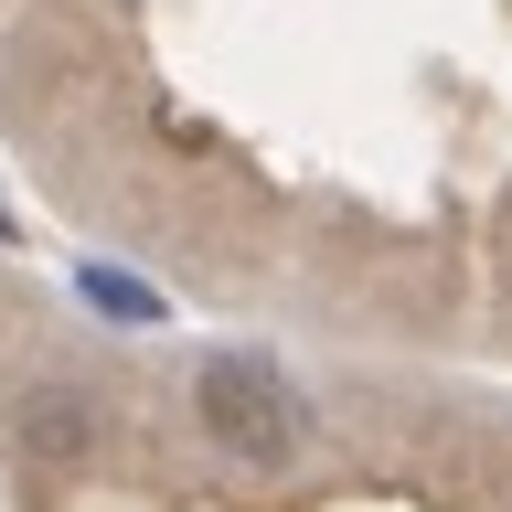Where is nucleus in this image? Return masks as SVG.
Returning a JSON list of instances; mask_svg holds the SVG:
<instances>
[{"label": "nucleus", "instance_id": "1", "mask_svg": "<svg viewBox=\"0 0 512 512\" xmlns=\"http://www.w3.org/2000/svg\"><path fill=\"white\" fill-rule=\"evenodd\" d=\"M192 406H203L214 448H235V459H256V470L299 459V438H310V406H299L288 374H278V363H256V352H214L203 384H192Z\"/></svg>", "mask_w": 512, "mask_h": 512}, {"label": "nucleus", "instance_id": "2", "mask_svg": "<svg viewBox=\"0 0 512 512\" xmlns=\"http://www.w3.org/2000/svg\"><path fill=\"white\" fill-rule=\"evenodd\" d=\"M22 448H43V459H75V448H86V406H75V395H32Z\"/></svg>", "mask_w": 512, "mask_h": 512}, {"label": "nucleus", "instance_id": "3", "mask_svg": "<svg viewBox=\"0 0 512 512\" xmlns=\"http://www.w3.org/2000/svg\"><path fill=\"white\" fill-rule=\"evenodd\" d=\"M86 299H96L107 320H160V299L128 278V267H86Z\"/></svg>", "mask_w": 512, "mask_h": 512}, {"label": "nucleus", "instance_id": "4", "mask_svg": "<svg viewBox=\"0 0 512 512\" xmlns=\"http://www.w3.org/2000/svg\"><path fill=\"white\" fill-rule=\"evenodd\" d=\"M0 235H22V224H11V203H0Z\"/></svg>", "mask_w": 512, "mask_h": 512}]
</instances>
